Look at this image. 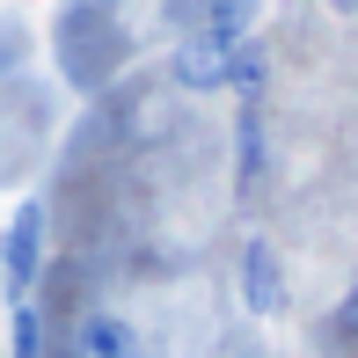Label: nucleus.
Returning <instances> with one entry per match:
<instances>
[{
  "label": "nucleus",
  "instance_id": "obj_7",
  "mask_svg": "<svg viewBox=\"0 0 358 358\" xmlns=\"http://www.w3.org/2000/svg\"><path fill=\"white\" fill-rule=\"evenodd\" d=\"M8 358H44V315L29 300H15V329H8Z\"/></svg>",
  "mask_w": 358,
  "mask_h": 358
},
{
  "label": "nucleus",
  "instance_id": "obj_3",
  "mask_svg": "<svg viewBox=\"0 0 358 358\" xmlns=\"http://www.w3.org/2000/svg\"><path fill=\"white\" fill-rule=\"evenodd\" d=\"M227 66H234V44H220V37H183L169 52V80L183 95H220L227 88Z\"/></svg>",
  "mask_w": 358,
  "mask_h": 358
},
{
  "label": "nucleus",
  "instance_id": "obj_2",
  "mask_svg": "<svg viewBox=\"0 0 358 358\" xmlns=\"http://www.w3.org/2000/svg\"><path fill=\"white\" fill-rule=\"evenodd\" d=\"M241 307H249L256 322L285 315V264H278V249H271L264 234L241 241Z\"/></svg>",
  "mask_w": 358,
  "mask_h": 358
},
{
  "label": "nucleus",
  "instance_id": "obj_6",
  "mask_svg": "<svg viewBox=\"0 0 358 358\" xmlns=\"http://www.w3.org/2000/svg\"><path fill=\"white\" fill-rule=\"evenodd\" d=\"M264 73H271L264 44H256V37H241V44H234V66H227V88H234V95H249V103H256V88H264Z\"/></svg>",
  "mask_w": 358,
  "mask_h": 358
},
{
  "label": "nucleus",
  "instance_id": "obj_1",
  "mask_svg": "<svg viewBox=\"0 0 358 358\" xmlns=\"http://www.w3.org/2000/svg\"><path fill=\"white\" fill-rule=\"evenodd\" d=\"M0 271H8V300H29V285H37V271H44V205L37 198L15 213L8 241H0Z\"/></svg>",
  "mask_w": 358,
  "mask_h": 358
},
{
  "label": "nucleus",
  "instance_id": "obj_4",
  "mask_svg": "<svg viewBox=\"0 0 358 358\" xmlns=\"http://www.w3.org/2000/svg\"><path fill=\"white\" fill-rule=\"evenodd\" d=\"M73 358H139V336L124 315H110V307H88V315L73 322Z\"/></svg>",
  "mask_w": 358,
  "mask_h": 358
},
{
  "label": "nucleus",
  "instance_id": "obj_8",
  "mask_svg": "<svg viewBox=\"0 0 358 358\" xmlns=\"http://www.w3.org/2000/svg\"><path fill=\"white\" fill-rule=\"evenodd\" d=\"M336 336H358V285H351V300H344V315H336Z\"/></svg>",
  "mask_w": 358,
  "mask_h": 358
},
{
  "label": "nucleus",
  "instance_id": "obj_5",
  "mask_svg": "<svg viewBox=\"0 0 358 358\" xmlns=\"http://www.w3.org/2000/svg\"><path fill=\"white\" fill-rule=\"evenodd\" d=\"M190 37H220V44L256 37V0H205V8H198V29H190Z\"/></svg>",
  "mask_w": 358,
  "mask_h": 358
}]
</instances>
